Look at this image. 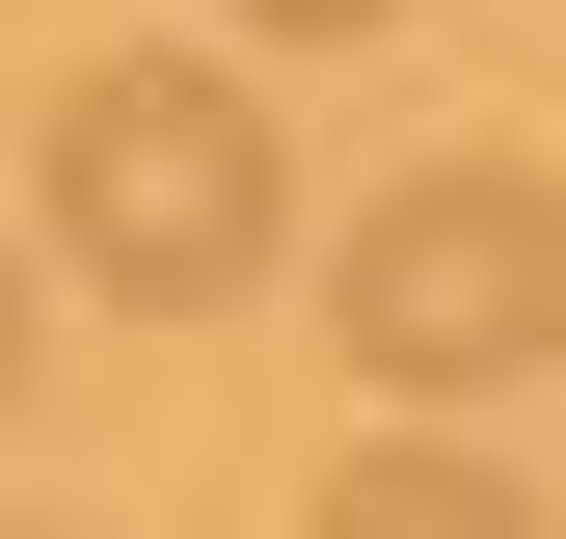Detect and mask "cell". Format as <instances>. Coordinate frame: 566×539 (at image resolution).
I'll return each mask as SVG.
<instances>
[{"label": "cell", "instance_id": "1", "mask_svg": "<svg viewBox=\"0 0 566 539\" xmlns=\"http://www.w3.org/2000/svg\"><path fill=\"white\" fill-rule=\"evenodd\" d=\"M270 216H297V135H270L217 54H82V82H54V135H28V243L82 270V297H135V324L243 297Z\"/></svg>", "mask_w": 566, "mask_h": 539}, {"label": "cell", "instance_id": "2", "mask_svg": "<svg viewBox=\"0 0 566 539\" xmlns=\"http://www.w3.org/2000/svg\"><path fill=\"white\" fill-rule=\"evenodd\" d=\"M324 351L378 378V404L539 378V351H566V189H539V162H405L378 216L324 243Z\"/></svg>", "mask_w": 566, "mask_h": 539}, {"label": "cell", "instance_id": "3", "mask_svg": "<svg viewBox=\"0 0 566 539\" xmlns=\"http://www.w3.org/2000/svg\"><path fill=\"white\" fill-rule=\"evenodd\" d=\"M297 539H539V486H513V458H459V404H405L378 458H324Z\"/></svg>", "mask_w": 566, "mask_h": 539}, {"label": "cell", "instance_id": "4", "mask_svg": "<svg viewBox=\"0 0 566 539\" xmlns=\"http://www.w3.org/2000/svg\"><path fill=\"white\" fill-rule=\"evenodd\" d=\"M217 28H270V54H350V28H405V0H217Z\"/></svg>", "mask_w": 566, "mask_h": 539}, {"label": "cell", "instance_id": "5", "mask_svg": "<svg viewBox=\"0 0 566 539\" xmlns=\"http://www.w3.org/2000/svg\"><path fill=\"white\" fill-rule=\"evenodd\" d=\"M28 351H54V270H28V243H0V404H28Z\"/></svg>", "mask_w": 566, "mask_h": 539}, {"label": "cell", "instance_id": "6", "mask_svg": "<svg viewBox=\"0 0 566 539\" xmlns=\"http://www.w3.org/2000/svg\"><path fill=\"white\" fill-rule=\"evenodd\" d=\"M0 539H82V512H0Z\"/></svg>", "mask_w": 566, "mask_h": 539}]
</instances>
